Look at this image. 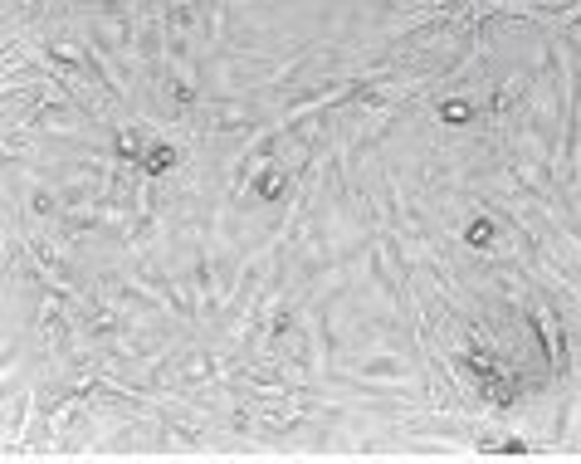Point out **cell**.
<instances>
[{
	"mask_svg": "<svg viewBox=\"0 0 581 464\" xmlns=\"http://www.w3.org/2000/svg\"><path fill=\"white\" fill-rule=\"evenodd\" d=\"M171 157H176L171 147H152V152L142 157V167H147V172H167V167H171Z\"/></svg>",
	"mask_w": 581,
	"mask_h": 464,
	"instance_id": "1",
	"label": "cell"
},
{
	"mask_svg": "<svg viewBox=\"0 0 581 464\" xmlns=\"http://www.w3.org/2000/svg\"><path fill=\"white\" fill-rule=\"evenodd\" d=\"M445 117H450V122H464V117H469V103H450Z\"/></svg>",
	"mask_w": 581,
	"mask_h": 464,
	"instance_id": "3",
	"label": "cell"
},
{
	"mask_svg": "<svg viewBox=\"0 0 581 464\" xmlns=\"http://www.w3.org/2000/svg\"><path fill=\"white\" fill-rule=\"evenodd\" d=\"M279 186H284L279 172H264V176H259V195H279Z\"/></svg>",
	"mask_w": 581,
	"mask_h": 464,
	"instance_id": "2",
	"label": "cell"
}]
</instances>
